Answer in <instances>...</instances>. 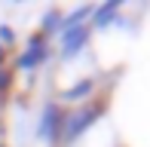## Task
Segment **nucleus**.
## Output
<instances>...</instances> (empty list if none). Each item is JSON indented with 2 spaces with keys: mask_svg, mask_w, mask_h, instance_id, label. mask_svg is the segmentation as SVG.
I'll return each instance as SVG.
<instances>
[{
  "mask_svg": "<svg viewBox=\"0 0 150 147\" xmlns=\"http://www.w3.org/2000/svg\"><path fill=\"white\" fill-rule=\"evenodd\" d=\"M104 113H107V98L104 95H101V98H89L86 104H77V110H67L64 132H61V144H64V147L77 144Z\"/></svg>",
  "mask_w": 150,
  "mask_h": 147,
  "instance_id": "obj_1",
  "label": "nucleus"
},
{
  "mask_svg": "<svg viewBox=\"0 0 150 147\" xmlns=\"http://www.w3.org/2000/svg\"><path fill=\"white\" fill-rule=\"evenodd\" d=\"M64 119L67 110L58 101H46L40 110V123H37V138L46 144H61V132H64Z\"/></svg>",
  "mask_w": 150,
  "mask_h": 147,
  "instance_id": "obj_2",
  "label": "nucleus"
},
{
  "mask_svg": "<svg viewBox=\"0 0 150 147\" xmlns=\"http://www.w3.org/2000/svg\"><path fill=\"white\" fill-rule=\"evenodd\" d=\"M49 55H52L49 40L40 34V31H34V34L28 37V46H25V52H18L16 68H18V71H34V68H40V64H43Z\"/></svg>",
  "mask_w": 150,
  "mask_h": 147,
  "instance_id": "obj_3",
  "label": "nucleus"
},
{
  "mask_svg": "<svg viewBox=\"0 0 150 147\" xmlns=\"http://www.w3.org/2000/svg\"><path fill=\"white\" fill-rule=\"evenodd\" d=\"M92 25H77V28H67V31H61V52L58 55L64 58V61H71V58H77L80 52L89 46V40H92Z\"/></svg>",
  "mask_w": 150,
  "mask_h": 147,
  "instance_id": "obj_4",
  "label": "nucleus"
},
{
  "mask_svg": "<svg viewBox=\"0 0 150 147\" xmlns=\"http://www.w3.org/2000/svg\"><path fill=\"white\" fill-rule=\"evenodd\" d=\"M95 89H98V80H95V77H80L74 86L61 89L58 104H61V101H64V104H86V101L95 95Z\"/></svg>",
  "mask_w": 150,
  "mask_h": 147,
  "instance_id": "obj_5",
  "label": "nucleus"
},
{
  "mask_svg": "<svg viewBox=\"0 0 150 147\" xmlns=\"http://www.w3.org/2000/svg\"><path fill=\"white\" fill-rule=\"evenodd\" d=\"M120 12H122V0H107V3L95 6V12L89 18L92 31H107L110 25H117L120 22Z\"/></svg>",
  "mask_w": 150,
  "mask_h": 147,
  "instance_id": "obj_6",
  "label": "nucleus"
},
{
  "mask_svg": "<svg viewBox=\"0 0 150 147\" xmlns=\"http://www.w3.org/2000/svg\"><path fill=\"white\" fill-rule=\"evenodd\" d=\"M61 22H64V12L61 9H46L43 22H40V34L49 40L52 34H61Z\"/></svg>",
  "mask_w": 150,
  "mask_h": 147,
  "instance_id": "obj_7",
  "label": "nucleus"
},
{
  "mask_svg": "<svg viewBox=\"0 0 150 147\" xmlns=\"http://www.w3.org/2000/svg\"><path fill=\"white\" fill-rule=\"evenodd\" d=\"M12 43H16V34H12V28H9V25H0V46H3V49H9Z\"/></svg>",
  "mask_w": 150,
  "mask_h": 147,
  "instance_id": "obj_8",
  "label": "nucleus"
},
{
  "mask_svg": "<svg viewBox=\"0 0 150 147\" xmlns=\"http://www.w3.org/2000/svg\"><path fill=\"white\" fill-rule=\"evenodd\" d=\"M9 83H12V74L3 71V64H0V98H3V92L9 89Z\"/></svg>",
  "mask_w": 150,
  "mask_h": 147,
  "instance_id": "obj_9",
  "label": "nucleus"
},
{
  "mask_svg": "<svg viewBox=\"0 0 150 147\" xmlns=\"http://www.w3.org/2000/svg\"><path fill=\"white\" fill-rule=\"evenodd\" d=\"M3 52H6V49H3V46H0V61H3Z\"/></svg>",
  "mask_w": 150,
  "mask_h": 147,
  "instance_id": "obj_10",
  "label": "nucleus"
}]
</instances>
